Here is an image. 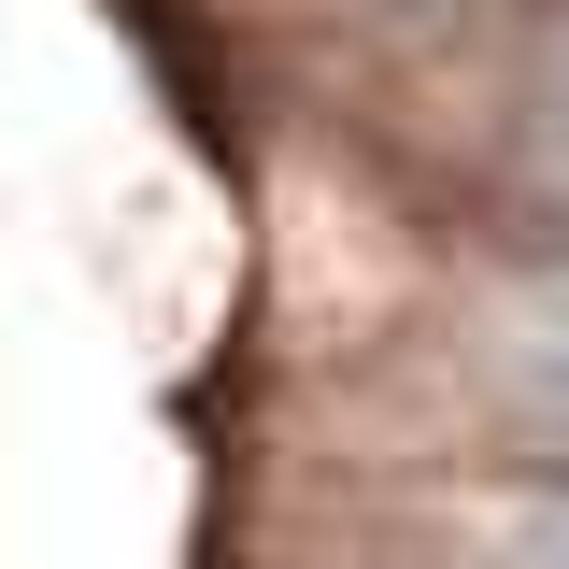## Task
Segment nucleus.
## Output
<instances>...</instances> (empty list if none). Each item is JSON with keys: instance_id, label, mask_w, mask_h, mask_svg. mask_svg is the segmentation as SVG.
Listing matches in <instances>:
<instances>
[{"instance_id": "2", "label": "nucleus", "mask_w": 569, "mask_h": 569, "mask_svg": "<svg viewBox=\"0 0 569 569\" xmlns=\"http://www.w3.org/2000/svg\"><path fill=\"white\" fill-rule=\"evenodd\" d=\"M556 157H569V71H556Z\"/></svg>"}, {"instance_id": "1", "label": "nucleus", "mask_w": 569, "mask_h": 569, "mask_svg": "<svg viewBox=\"0 0 569 569\" xmlns=\"http://www.w3.org/2000/svg\"><path fill=\"white\" fill-rule=\"evenodd\" d=\"M470 569H569V485L470 498Z\"/></svg>"}]
</instances>
